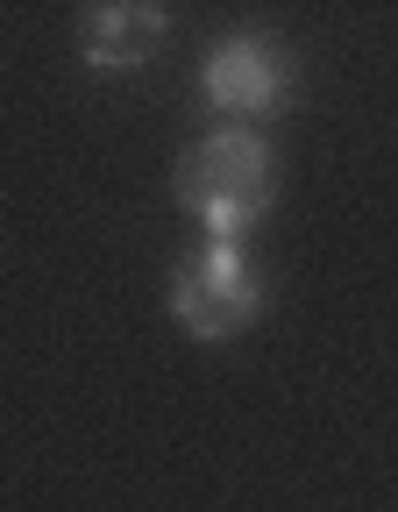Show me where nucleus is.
Returning <instances> with one entry per match:
<instances>
[{
  "label": "nucleus",
  "mask_w": 398,
  "mask_h": 512,
  "mask_svg": "<svg viewBox=\"0 0 398 512\" xmlns=\"http://www.w3.org/2000/svg\"><path fill=\"white\" fill-rule=\"evenodd\" d=\"M271 143L242 121H221L214 136H199L178 164V200L214 242H242L263 214H271Z\"/></svg>",
  "instance_id": "1"
},
{
  "label": "nucleus",
  "mask_w": 398,
  "mask_h": 512,
  "mask_svg": "<svg viewBox=\"0 0 398 512\" xmlns=\"http://www.w3.org/2000/svg\"><path fill=\"white\" fill-rule=\"evenodd\" d=\"M199 93H207V107L221 121H263L278 114L292 100V57L271 43V36H228L207 50V64H199Z\"/></svg>",
  "instance_id": "3"
},
{
  "label": "nucleus",
  "mask_w": 398,
  "mask_h": 512,
  "mask_svg": "<svg viewBox=\"0 0 398 512\" xmlns=\"http://www.w3.org/2000/svg\"><path fill=\"white\" fill-rule=\"evenodd\" d=\"M171 313H178V328L192 342H228V335L256 328L263 285L249 271L242 242H207L199 256H185V264L171 271Z\"/></svg>",
  "instance_id": "2"
},
{
  "label": "nucleus",
  "mask_w": 398,
  "mask_h": 512,
  "mask_svg": "<svg viewBox=\"0 0 398 512\" xmlns=\"http://www.w3.org/2000/svg\"><path fill=\"white\" fill-rule=\"evenodd\" d=\"M164 36H171V15L157 0H107V8L79 15V57L93 72H136L164 50Z\"/></svg>",
  "instance_id": "4"
}]
</instances>
